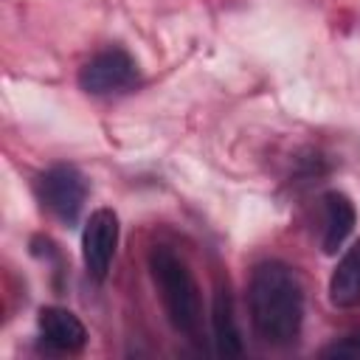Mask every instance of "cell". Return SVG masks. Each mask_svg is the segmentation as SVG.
Here are the masks:
<instances>
[{"label":"cell","mask_w":360,"mask_h":360,"mask_svg":"<svg viewBox=\"0 0 360 360\" xmlns=\"http://www.w3.org/2000/svg\"><path fill=\"white\" fill-rule=\"evenodd\" d=\"M248 309L256 338L270 346H290L304 323V287L284 262H262L250 273Z\"/></svg>","instance_id":"1"},{"label":"cell","mask_w":360,"mask_h":360,"mask_svg":"<svg viewBox=\"0 0 360 360\" xmlns=\"http://www.w3.org/2000/svg\"><path fill=\"white\" fill-rule=\"evenodd\" d=\"M149 273H152V281L163 301L169 323L180 335L194 338L200 332L202 307H200V287H197L194 273L188 270L186 259L177 256L172 248L158 245L149 253Z\"/></svg>","instance_id":"2"},{"label":"cell","mask_w":360,"mask_h":360,"mask_svg":"<svg viewBox=\"0 0 360 360\" xmlns=\"http://www.w3.org/2000/svg\"><path fill=\"white\" fill-rule=\"evenodd\" d=\"M34 191L42 208H48L59 222L73 225L87 200V180L76 166L56 163L37 177Z\"/></svg>","instance_id":"3"},{"label":"cell","mask_w":360,"mask_h":360,"mask_svg":"<svg viewBox=\"0 0 360 360\" xmlns=\"http://www.w3.org/2000/svg\"><path fill=\"white\" fill-rule=\"evenodd\" d=\"M138 82L135 59L121 48H107L87 59L79 70V87L90 96H112L124 93Z\"/></svg>","instance_id":"4"},{"label":"cell","mask_w":360,"mask_h":360,"mask_svg":"<svg viewBox=\"0 0 360 360\" xmlns=\"http://www.w3.org/2000/svg\"><path fill=\"white\" fill-rule=\"evenodd\" d=\"M118 248V217L110 208L90 214L82 231V262L93 281H104Z\"/></svg>","instance_id":"5"},{"label":"cell","mask_w":360,"mask_h":360,"mask_svg":"<svg viewBox=\"0 0 360 360\" xmlns=\"http://www.w3.org/2000/svg\"><path fill=\"white\" fill-rule=\"evenodd\" d=\"M39 338L48 349L53 352H82L87 343V329L84 323L65 307H45L39 309Z\"/></svg>","instance_id":"6"},{"label":"cell","mask_w":360,"mask_h":360,"mask_svg":"<svg viewBox=\"0 0 360 360\" xmlns=\"http://www.w3.org/2000/svg\"><path fill=\"white\" fill-rule=\"evenodd\" d=\"M321 202H323V236H321V245H323V253H338V248L354 231L357 211H354L352 200L346 194H340V191L323 194Z\"/></svg>","instance_id":"7"},{"label":"cell","mask_w":360,"mask_h":360,"mask_svg":"<svg viewBox=\"0 0 360 360\" xmlns=\"http://www.w3.org/2000/svg\"><path fill=\"white\" fill-rule=\"evenodd\" d=\"M329 301L340 309L360 304V239L346 248L329 278Z\"/></svg>","instance_id":"8"},{"label":"cell","mask_w":360,"mask_h":360,"mask_svg":"<svg viewBox=\"0 0 360 360\" xmlns=\"http://www.w3.org/2000/svg\"><path fill=\"white\" fill-rule=\"evenodd\" d=\"M211 329H214V346L219 354H242V335L233 315V298L228 287H219L214 292L211 304Z\"/></svg>","instance_id":"9"},{"label":"cell","mask_w":360,"mask_h":360,"mask_svg":"<svg viewBox=\"0 0 360 360\" xmlns=\"http://www.w3.org/2000/svg\"><path fill=\"white\" fill-rule=\"evenodd\" d=\"M323 357H360V329L349 332L343 338H338L335 343H329L323 352Z\"/></svg>","instance_id":"10"}]
</instances>
